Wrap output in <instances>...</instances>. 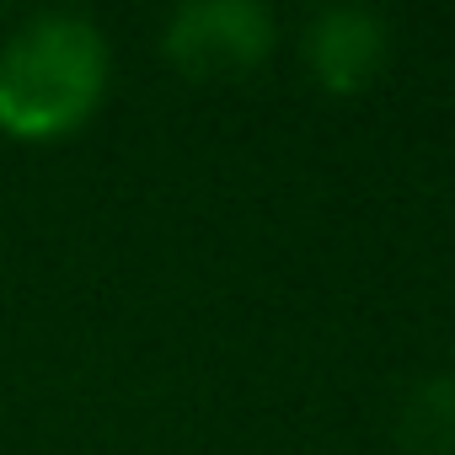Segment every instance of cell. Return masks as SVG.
<instances>
[{
	"instance_id": "obj_3",
	"label": "cell",
	"mask_w": 455,
	"mask_h": 455,
	"mask_svg": "<svg viewBox=\"0 0 455 455\" xmlns=\"http://www.w3.org/2000/svg\"><path fill=\"white\" fill-rule=\"evenodd\" d=\"M300 60L322 92L354 97L386 70L391 22L375 6H322L300 33Z\"/></svg>"
},
{
	"instance_id": "obj_4",
	"label": "cell",
	"mask_w": 455,
	"mask_h": 455,
	"mask_svg": "<svg viewBox=\"0 0 455 455\" xmlns=\"http://www.w3.org/2000/svg\"><path fill=\"white\" fill-rule=\"evenodd\" d=\"M396 434L418 455H455V364L407 386L396 407Z\"/></svg>"
},
{
	"instance_id": "obj_1",
	"label": "cell",
	"mask_w": 455,
	"mask_h": 455,
	"mask_svg": "<svg viewBox=\"0 0 455 455\" xmlns=\"http://www.w3.org/2000/svg\"><path fill=\"white\" fill-rule=\"evenodd\" d=\"M108 38L76 12H44L0 44V129L28 145L92 124L108 97Z\"/></svg>"
},
{
	"instance_id": "obj_2",
	"label": "cell",
	"mask_w": 455,
	"mask_h": 455,
	"mask_svg": "<svg viewBox=\"0 0 455 455\" xmlns=\"http://www.w3.org/2000/svg\"><path fill=\"white\" fill-rule=\"evenodd\" d=\"M279 44V17L258 0H188L161 28V49L182 76L220 81L258 70Z\"/></svg>"
}]
</instances>
